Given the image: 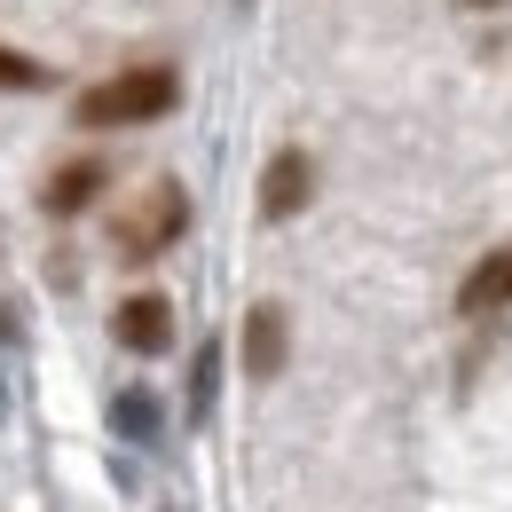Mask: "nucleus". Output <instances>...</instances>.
<instances>
[{
  "label": "nucleus",
  "instance_id": "f257e3e1",
  "mask_svg": "<svg viewBox=\"0 0 512 512\" xmlns=\"http://www.w3.org/2000/svg\"><path fill=\"white\" fill-rule=\"evenodd\" d=\"M182 103V79L166 64H134L119 79H103V87H87L79 95V127H150V119H166Z\"/></svg>",
  "mask_w": 512,
  "mask_h": 512
},
{
  "label": "nucleus",
  "instance_id": "f03ea898",
  "mask_svg": "<svg viewBox=\"0 0 512 512\" xmlns=\"http://www.w3.org/2000/svg\"><path fill=\"white\" fill-rule=\"evenodd\" d=\"M182 229H190V190H182V182H158V190L119 221V260H158Z\"/></svg>",
  "mask_w": 512,
  "mask_h": 512
},
{
  "label": "nucleus",
  "instance_id": "7ed1b4c3",
  "mask_svg": "<svg viewBox=\"0 0 512 512\" xmlns=\"http://www.w3.org/2000/svg\"><path fill=\"white\" fill-rule=\"evenodd\" d=\"M111 339H119L127 355H166V347H174V308H166V292H127V300L111 308Z\"/></svg>",
  "mask_w": 512,
  "mask_h": 512
},
{
  "label": "nucleus",
  "instance_id": "20e7f679",
  "mask_svg": "<svg viewBox=\"0 0 512 512\" xmlns=\"http://www.w3.org/2000/svg\"><path fill=\"white\" fill-rule=\"evenodd\" d=\"M308 197H316L308 150H276L268 174H260V213H268V221H292V213H308Z\"/></svg>",
  "mask_w": 512,
  "mask_h": 512
},
{
  "label": "nucleus",
  "instance_id": "39448f33",
  "mask_svg": "<svg viewBox=\"0 0 512 512\" xmlns=\"http://www.w3.org/2000/svg\"><path fill=\"white\" fill-rule=\"evenodd\" d=\"M103 182H111V166H103V158H64V166L48 174V190H40V205H48L56 221H71V213H87V205L103 197Z\"/></svg>",
  "mask_w": 512,
  "mask_h": 512
},
{
  "label": "nucleus",
  "instance_id": "423d86ee",
  "mask_svg": "<svg viewBox=\"0 0 512 512\" xmlns=\"http://www.w3.org/2000/svg\"><path fill=\"white\" fill-rule=\"evenodd\" d=\"M284 355H292V323H284L276 300H260L253 316H245V371H253V379H276Z\"/></svg>",
  "mask_w": 512,
  "mask_h": 512
},
{
  "label": "nucleus",
  "instance_id": "0eeeda50",
  "mask_svg": "<svg viewBox=\"0 0 512 512\" xmlns=\"http://www.w3.org/2000/svg\"><path fill=\"white\" fill-rule=\"evenodd\" d=\"M457 308L465 316H489V308H512V245H497V253L481 260L465 284H457Z\"/></svg>",
  "mask_w": 512,
  "mask_h": 512
},
{
  "label": "nucleus",
  "instance_id": "6e6552de",
  "mask_svg": "<svg viewBox=\"0 0 512 512\" xmlns=\"http://www.w3.org/2000/svg\"><path fill=\"white\" fill-rule=\"evenodd\" d=\"M213 379H221V347H205L190 371V418H213Z\"/></svg>",
  "mask_w": 512,
  "mask_h": 512
},
{
  "label": "nucleus",
  "instance_id": "1a4fd4ad",
  "mask_svg": "<svg viewBox=\"0 0 512 512\" xmlns=\"http://www.w3.org/2000/svg\"><path fill=\"white\" fill-rule=\"evenodd\" d=\"M0 87H48V71L32 64V56H8L0 48Z\"/></svg>",
  "mask_w": 512,
  "mask_h": 512
},
{
  "label": "nucleus",
  "instance_id": "9d476101",
  "mask_svg": "<svg viewBox=\"0 0 512 512\" xmlns=\"http://www.w3.org/2000/svg\"><path fill=\"white\" fill-rule=\"evenodd\" d=\"M481 8H489V0H481Z\"/></svg>",
  "mask_w": 512,
  "mask_h": 512
}]
</instances>
